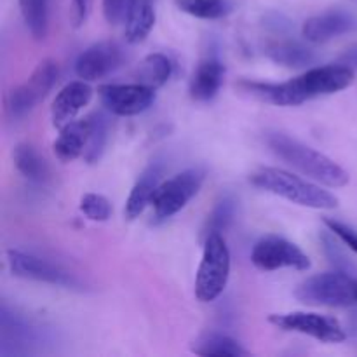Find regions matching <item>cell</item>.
<instances>
[{"mask_svg":"<svg viewBox=\"0 0 357 357\" xmlns=\"http://www.w3.org/2000/svg\"><path fill=\"white\" fill-rule=\"evenodd\" d=\"M171 73H173L171 59L167 56L160 54V52H153V54L143 58V61L136 66L135 79L136 82L157 89V87H162L169 80Z\"/></svg>","mask_w":357,"mask_h":357,"instance_id":"obj_20","label":"cell"},{"mask_svg":"<svg viewBox=\"0 0 357 357\" xmlns=\"http://www.w3.org/2000/svg\"><path fill=\"white\" fill-rule=\"evenodd\" d=\"M225 77V66L218 58H206L199 63L190 80V96L195 101H211L218 94Z\"/></svg>","mask_w":357,"mask_h":357,"instance_id":"obj_15","label":"cell"},{"mask_svg":"<svg viewBox=\"0 0 357 357\" xmlns=\"http://www.w3.org/2000/svg\"><path fill=\"white\" fill-rule=\"evenodd\" d=\"M324 225L330 229V232L333 234L335 237L342 241L349 250H352L357 255V230L352 229L351 225L344 222H338V220L333 218H326L324 220Z\"/></svg>","mask_w":357,"mask_h":357,"instance_id":"obj_28","label":"cell"},{"mask_svg":"<svg viewBox=\"0 0 357 357\" xmlns=\"http://www.w3.org/2000/svg\"><path fill=\"white\" fill-rule=\"evenodd\" d=\"M174 6L199 20H222L232 10L230 0H174Z\"/></svg>","mask_w":357,"mask_h":357,"instance_id":"obj_24","label":"cell"},{"mask_svg":"<svg viewBox=\"0 0 357 357\" xmlns=\"http://www.w3.org/2000/svg\"><path fill=\"white\" fill-rule=\"evenodd\" d=\"M295 298L307 305L352 307L357 305V279L345 272H326L307 278L295 289Z\"/></svg>","mask_w":357,"mask_h":357,"instance_id":"obj_5","label":"cell"},{"mask_svg":"<svg viewBox=\"0 0 357 357\" xmlns=\"http://www.w3.org/2000/svg\"><path fill=\"white\" fill-rule=\"evenodd\" d=\"M352 82L354 70L344 63H338L310 68L288 82H244L243 89L251 96L275 107H298L314 98L340 93L352 86Z\"/></svg>","mask_w":357,"mask_h":357,"instance_id":"obj_1","label":"cell"},{"mask_svg":"<svg viewBox=\"0 0 357 357\" xmlns=\"http://www.w3.org/2000/svg\"><path fill=\"white\" fill-rule=\"evenodd\" d=\"M236 218V201L230 195H225L215 206L208 220V232H225ZM206 232V234H208Z\"/></svg>","mask_w":357,"mask_h":357,"instance_id":"obj_26","label":"cell"},{"mask_svg":"<svg viewBox=\"0 0 357 357\" xmlns=\"http://www.w3.org/2000/svg\"><path fill=\"white\" fill-rule=\"evenodd\" d=\"M93 98V89L87 80H73L66 84L58 94L51 107V119L56 128H63L72 122L84 107H87Z\"/></svg>","mask_w":357,"mask_h":357,"instance_id":"obj_14","label":"cell"},{"mask_svg":"<svg viewBox=\"0 0 357 357\" xmlns=\"http://www.w3.org/2000/svg\"><path fill=\"white\" fill-rule=\"evenodd\" d=\"M194 352L199 356H232L244 357L250 352L229 335L222 333H206L195 342Z\"/></svg>","mask_w":357,"mask_h":357,"instance_id":"obj_22","label":"cell"},{"mask_svg":"<svg viewBox=\"0 0 357 357\" xmlns=\"http://www.w3.org/2000/svg\"><path fill=\"white\" fill-rule=\"evenodd\" d=\"M268 323L288 333H300L312 337L324 344H340L345 342L347 333L340 321L335 317L314 312H288L271 314Z\"/></svg>","mask_w":357,"mask_h":357,"instance_id":"obj_9","label":"cell"},{"mask_svg":"<svg viewBox=\"0 0 357 357\" xmlns=\"http://www.w3.org/2000/svg\"><path fill=\"white\" fill-rule=\"evenodd\" d=\"M87 139H89V121H72L59 128V136L56 138L54 155L58 160L68 164L79 157H84Z\"/></svg>","mask_w":357,"mask_h":357,"instance_id":"obj_16","label":"cell"},{"mask_svg":"<svg viewBox=\"0 0 357 357\" xmlns=\"http://www.w3.org/2000/svg\"><path fill=\"white\" fill-rule=\"evenodd\" d=\"M340 63L351 66L352 70H357V44L345 49L344 54L340 56Z\"/></svg>","mask_w":357,"mask_h":357,"instance_id":"obj_31","label":"cell"},{"mask_svg":"<svg viewBox=\"0 0 357 357\" xmlns=\"http://www.w3.org/2000/svg\"><path fill=\"white\" fill-rule=\"evenodd\" d=\"M204 180L206 171L202 167H190L162 181L150 204L153 208V222H166L180 213L199 194Z\"/></svg>","mask_w":357,"mask_h":357,"instance_id":"obj_6","label":"cell"},{"mask_svg":"<svg viewBox=\"0 0 357 357\" xmlns=\"http://www.w3.org/2000/svg\"><path fill=\"white\" fill-rule=\"evenodd\" d=\"M24 24L35 40H44L49 31V0H20Z\"/></svg>","mask_w":357,"mask_h":357,"instance_id":"obj_23","label":"cell"},{"mask_svg":"<svg viewBox=\"0 0 357 357\" xmlns=\"http://www.w3.org/2000/svg\"><path fill=\"white\" fill-rule=\"evenodd\" d=\"M357 30V17L347 10H328L309 17L302 26V35L312 44H324L335 37Z\"/></svg>","mask_w":357,"mask_h":357,"instance_id":"obj_13","label":"cell"},{"mask_svg":"<svg viewBox=\"0 0 357 357\" xmlns=\"http://www.w3.org/2000/svg\"><path fill=\"white\" fill-rule=\"evenodd\" d=\"M129 0H103V16L108 24H119L126 21Z\"/></svg>","mask_w":357,"mask_h":357,"instance_id":"obj_29","label":"cell"},{"mask_svg":"<svg viewBox=\"0 0 357 357\" xmlns=\"http://www.w3.org/2000/svg\"><path fill=\"white\" fill-rule=\"evenodd\" d=\"M250 181L260 190L278 195L303 208L330 211L338 206L337 195L321 187V183L307 180L289 171L279 169V167H261L251 174Z\"/></svg>","mask_w":357,"mask_h":357,"instance_id":"obj_3","label":"cell"},{"mask_svg":"<svg viewBox=\"0 0 357 357\" xmlns=\"http://www.w3.org/2000/svg\"><path fill=\"white\" fill-rule=\"evenodd\" d=\"M265 142H267L268 149L279 159L284 160L288 166L324 187L340 188L345 187L351 180L349 173L340 164H337L319 150L312 149L284 132H267Z\"/></svg>","mask_w":357,"mask_h":357,"instance_id":"obj_2","label":"cell"},{"mask_svg":"<svg viewBox=\"0 0 357 357\" xmlns=\"http://www.w3.org/2000/svg\"><path fill=\"white\" fill-rule=\"evenodd\" d=\"M251 261L257 268L264 272L281 271V268H295V271H309L310 258L291 241L275 234L264 236L251 251Z\"/></svg>","mask_w":357,"mask_h":357,"instance_id":"obj_8","label":"cell"},{"mask_svg":"<svg viewBox=\"0 0 357 357\" xmlns=\"http://www.w3.org/2000/svg\"><path fill=\"white\" fill-rule=\"evenodd\" d=\"M7 264L16 278L52 286H65V288H80V281L75 275L65 271L61 265L37 257V255L10 250L7 251Z\"/></svg>","mask_w":357,"mask_h":357,"instance_id":"obj_10","label":"cell"},{"mask_svg":"<svg viewBox=\"0 0 357 357\" xmlns=\"http://www.w3.org/2000/svg\"><path fill=\"white\" fill-rule=\"evenodd\" d=\"M267 56L274 63L281 66H288V68H303V66L310 65L316 59L314 51L309 47L302 45L300 42H275V44L268 45Z\"/></svg>","mask_w":357,"mask_h":357,"instance_id":"obj_21","label":"cell"},{"mask_svg":"<svg viewBox=\"0 0 357 357\" xmlns=\"http://www.w3.org/2000/svg\"><path fill=\"white\" fill-rule=\"evenodd\" d=\"M93 7V0H72V23L73 26H82L87 21Z\"/></svg>","mask_w":357,"mask_h":357,"instance_id":"obj_30","label":"cell"},{"mask_svg":"<svg viewBox=\"0 0 357 357\" xmlns=\"http://www.w3.org/2000/svg\"><path fill=\"white\" fill-rule=\"evenodd\" d=\"M155 24V0H129L126 14V40L139 44Z\"/></svg>","mask_w":357,"mask_h":357,"instance_id":"obj_18","label":"cell"},{"mask_svg":"<svg viewBox=\"0 0 357 357\" xmlns=\"http://www.w3.org/2000/svg\"><path fill=\"white\" fill-rule=\"evenodd\" d=\"M59 68L58 63L52 59H44L37 65L26 82L14 87L7 98V112L13 119H21L30 114L42 100L49 94V91L58 82Z\"/></svg>","mask_w":357,"mask_h":357,"instance_id":"obj_7","label":"cell"},{"mask_svg":"<svg viewBox=\"0 0 357 357\" xmlns=\"http://www.w3.org/2000/svg\"><path fill=\"white\" fill-rule=\"evenodd\" d=\"M160 176H162V171H160V166L157 162L143 171V174L138 178L131 194H129L128 202H126V218L136 220L145 211L146 206L152 204L153 195H155L157 188L160 185Z\"/></svg>","mask_w":357,"mask_h":357,"instance_id":"obj_17","label":"cell"},{"mask_svg":"<svg viewBox=\"0 0 357 357\" xmlns=\"http://www.w3.org/2000/svg\"><path fill=\"white\" fill-rule=\"evenodd\" d=\"M14 166L16 169L26 178L28 181H33V183H44L49 178V164L40 153L37 152V149L28 143H21L14 149L13 152Z\"/></svg>","mask_w":357,"mask_h":357,"instance_id":"obj_19","label":"cell"},{"mask_svg":"<svg viewBox=\"0 0 357 357\" xmlns=\"http://www.w3.org/2000/svg\"><path fill=\"white\" fill-rule=\"evenodd\" d=\"M80 211L91 222H107L112 216V204L105 195L91 192L80 199Z\"/></svg>","mask_w":357,"mask_h":357,"instance_id":"obj_27","label":"cell"},{"mask_svg":"<svg viewBox=\"0 0 357 357\" xmlns=\"http://www.w3.org/2000/svg\"><path fill=\"white\" fill-rule=\"evenodd\" d=\"M124 58V49L117 42H96L84 52H80L75 61V73L79 79L94 82V80L103 79L121 68Z\"/></svg>","mask_w":357,"mask_h":357,"instance_id":"obj_12","label":"cell"},{"mask_svg":"<svg viewBox=\"0 0 357 357\" xmlns=\"http://www.w3.org/2000/svg\"><path fill=\"white\" fill-rule=\"evenodd\" d=\"M230 278V251L220 232H208L202 260L195 275V296L199 302H215L227 288Z\"/></svg>","mask_w":357,"mask_h":357,"instance_id":"obj_4","label":"cell"},{"mask_svg":"<svg viewBox=\"0 0 357 357\" xmlns=\"http://www.w3.org/2000/svg\"><path fill=\"white\" fill-rule=\"evenodd\" d=\"M103 107L119 117H132L149 110L155 101V89L145 84H105L100 87Z\"/></svg>","mask_w":357,"mask_h":357,"instance_id":"obj_11","label":"cell"},{"mask_svg":"<svg viewBox=\"0 0 357 357\" xmlns=\"http://www.w3.org/2000/svg\"><path fill=\"white\" fill-rule=\"evenodd\" d=\"M87 121H89V139H87L86 152H84V160L94 164L101 159L105 146H107L108 122L101 114H93Z\"/></svg>","mask_w":357,"mask_h":357,"instance_id":"obj_25","label":"cell"}]
</instances>
